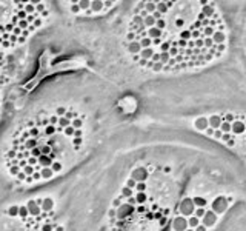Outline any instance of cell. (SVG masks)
<instances>
[{
	"label": "cell",
	"mask_w": 246,
	"mask_h": 231,
	"mask_svg": "<svg viewBox=\"0 0 246 231\" xmlns=\"http://www.w3.org/2000/svg\"><path fill=\"white\" fill-rule=\"evenodd\" d=\"M232 137H234V136H232L231 133H223V134H222V139H220V140L226 143L228 140H231V139H232Z\"/></svg>",
	"instance_id": "cell-30"
},
{
	"label": "cell",
	"mask_w": 246,
	"mask_h": 231,
	"mask_svg": "<svg viewBox=\"0 0 246 231\" xmlns=\"http://www.w3.org/2000/svg\"><path fill=\"white\" fill-rule=\"evenodd\" d=\"M194 231H208L205 228V227H203V225H202V224H200V225H199V227H195V228H194Z\"/></svg>",
	"instance_id": "cell-39"
},
{
	"label": "cell",
	"mask_w": 246,
	"mask_h": 231,
	"mask_svg": "<svg viewBox=\"0 0 246 231\" xmlns=\"http://www.w3.org/2000/svg\"><path fill=\"white\" fill-rule=\"evenodd\" d=\"M108 216H109V220L116 219V210H114V208H111V210L108 211Z\"/></svg>",
	"instance_id": "cell-33"
},
{
	"label": "cell",
	"mask_w": 246,
	"mask_h": 231,
	"mask_svg": "<svg viewBox=\"0 0 246 231\" xmlns=\"http://www.w3.org/2000/svg\"><path fill=\"white\" fill-rule=\"evenodd\" d=\"M89 9H91L94 14H99V12H102V11H103V2H102V0H91Z\"/></svg>",
	"instance_id": "cell-13"
},
{
	"label": "cell",
	"mask_w": 246,
	"mask_h": 231,
	"mask_svg": "<svg viewBox=\"0 0 246 231\" xmlns=\"http://www.w3.org/2000/svg\"><path fill=\"white\" fill-rule=\"evenodd\" d=\"M39 174H40V179H42V180L52 179V176H54V173H52V170H51V168H42L40 171H39Z\"/></svg>",
	"instance_id": "cell-15"
},
{
	"label": "cell",
	"mask_w": 246,
	"mask_h": 231,
	"mask_svg": "<svg viewBox=\"0 0 246 231\" xmlns=\"http://www.w3.org/2000/svg\"><path fill=\"white\" fill-rule=\"evenodd\" d=\"M125 42H137L143 60L162 63L163 73L202 68L228 46L223 17L212 2H156V11L134 9Z\"/></svg>",
	"instance_id": "cell-1"
},
{
	"label": "cell",
	"mask_w": 246,
	"mask_h": 231,
	"mask_svg": "<svg viewBox=\"0 0 246 231\" xmlns=\"http://www.w3.org/2000/svg\"><path fill=\"white\" fill-rule=\"evenodd\" d=\"M206 210H208V208H195V210H194V213H192V216H195V217L200 220V219L205 216Z\"/></svg>",
	"instance_id": "cell-22"
},
{
	"label": "cell",
	"mask_w": 246,
	"mask_h": 231,
	"mask_svg": "<svg viewBox=\"0 0 246 231\" xmlns=\"http://www.w3.org/2000/svg\"><path fill=\"white\" fill-rule=\"evenodd\" d=\"M69 9H71V12H74V14H79V12H80V8L77 6V2H71Z\"/></svg>",
	"instance_id": "cell-27"
},
{
	"label": "cell",
	"mask_w": 246,
	"mask_h": 231,
	"mask_svg": "<svg viewBox=\"0 0 246 231\" xmlns=\"http://www.w3.org/2000/svg\"><path fill=\"white\" fill-rule=\"evenodd\" d=\"M91 5V0H77V6L80 8V11H86Z\"/></svg>",
	"instance_id": "cell-21"
},
{
	"label": "cell",
	"mask_w": 246,
	"mask_h": 231,
	"mask_svg": "<svg viewBox=\"0 0 246 231\" xmlns=\"http://www.w3.org/2000/svg\"><path fill=\"white\" fill-rule=\"evenodd\" d=\"M131 59H132L134 62H137V63H138V60H140V57H138V56H131Z\"/></svg>",
	"instance_id": "cell-41"
},
{
	"label": "cell",
	"mask_w": 246,
	"mask_h": 231,
	"mask_svg": "<svg viewBox=\"0 0 246 231\" xmlns=\"http://www.w3.org/2000/svg\"><path fill=\"white\" fill-rule=\"evenodd\" d=\"M49 11L45 2H0V45L12 48L43 26Z\"/></svg>",
	"instance_id": "cell-3"
},
{
	"label": "cell",
	"mask_w": 246,
	"mask_h": 231,
	"mask_svg": "<svg viewBox=\"0 0 246 231\" xmlns=\"http://www.w3.org/2000/svg\"><path fill=\"white\" fill-rule=\"evenodd\" d=\"M66 111H68V109H66L65 106H59V108L55 109V116H57V117H63Z\"/></svg>",
	"instance_id": "cell-25"
},
{
	"label": "cell",
	"mask_w": 246,
	"mask_h": 231,
	"mask_svg": "<svg viewBox=\"0 0 246 231\" xmlns=\"http://www.w3.org/2000/svg\"><path fill=\"white\" fill-rule=\"evenodd\" d=\"M6 79H8V77H6V57H5V54L0 51V85L6 83V82H8Z\"/></svg>",
	"instance_id": "cell-10"
},
{
	"label": "cell",
	"mask_w": 246,
	"mask_h": 231,
	"mask_svg": "<svg viewBox=\"0 0 246 231\" xmlns=\"http://www.w3.org/2000/svg\"><path fill=\"white\" fill-rule=\"evenodd\" d=\"M25 184H28V185L34 184V180H33V177H31V176H26V177H25Z\"/></svg>",
	"instance_id": "cell-38"
},
{
	"label": "cell",
	"mask_w": 246,
	"mask_h": 231,
	"mask_svg": "<svg viewBox=\"0 0 246 231\" xmlns=\"http://www.w3.org/2000/svg\"><path fill=\"white\" fill-rule=\"evenodd\" d=\"M194 125H195L197 130H203V131H205L206 128H208V117H199Z\"/></svg>",
	"instance_id": "cell-16"
},
{
	"label": "cell",
	"mask_w": 246,
	"mask_h": 231,
	"mask_svg": "<svg viewBox=\"0 0 246 231\" xmlns=\"http://www.w3.org/2000/svg\"><path fill=\"white\" fill-rule=\"evenodd\" d=\"M185 231H194V230H191V228H188V230H185Z\"/></svg>",
	"instance_id": "cell-42"
},
{
	"label": "cell",
	"mask_w": 246,
	"mask_h": 231,
	"mask_svg": "<svg viewBox=\"0 0 246 231\" xmlns=\"http://www.w3.org/2000/svg\"><path fill=\"white\" fill-rule=\"evenodd\" d=\"M226 145H228L229 148H234V146H235V136L231 139V140H228V142H226Z\"/></svg>",
	"instance_id": "cell-34"
},
{
	"label": "cell",
	"mask_w": 246,
	"mask_h": 231,
	"mask_svg": "<svg viewBox=\"0 0 246 231\" xmlns=\"http://www.w3.org/2000/svg\"><path fill=\"white\" fill-rule=\"evenodd\" d=\"M200 220H202V225H203L206 230H208V228H211V227H214V225L217 224V220H218V216H217L214 211H211V210H206L205 216H203Z\"/></svg>",
	"instance_id": "cell-8"
},
{
	"label": "cell",
	"mask_w": 246,
	"mask_h": 231,
	"mask_svg": "<svg viewBox=\"0 0 246 231\" xmlns=\"http://www.w3.org/2000/svg\"><path fill=\"white\" fill-rule=\"evenodd\" d=\"M40 208H42V211H45V213L54 211V200H52L51 197H45V199L42 200Z\"/></svg>",
	"instance_id": "cell-12"
},
{
	"label": "cell",
	"mask_w": 246,
	"mask_h": 231,
	"mask_svg": "<svg viewBox=\"0 0 246 231\" xmlns=\"http://www.w3.org/2000/svg\"><path fill=\"white\" fill-rule=\"evenodd\" d=\"M146 188H148V184H146V182H137L134 191H146Z\"/></svg>",
	"instance_id": "cell-24"
},
{
	"label": "cell",
	"mask_w": 246,
	"mask_h": 231,
	"mask_svg": "<svg viewBox=\"0 0 246 231\" xmlns=\"http://www.w3.org/2000/svg\"><path fill=\"white\" fill-rule=\"evenodd\" d=\"M15 177H17L19 180H22V182H25V177H26V176H25V174H23V173L20 171V173H17V176H15Z\"/></svg>",
	"instance_id": "cell-36"
},
{
	"label": "cell",
	"mask_w": 246,
	"mask_h": 231,
	"mask_svg": "<svg viewBox=\"0 0 246 231\" xmlns=\"http://www.w3.org/2000/svg\"><path fill=\"white\" fill-rule=\"evenodd\" d=\"M222 134H223V133H222L220 130H214V134H212V137L217 139V140H220V139H222Z\"/></svg>",
	"instance_id": "cell-32"
},
{
	"label": "cell",
	"mask_w": 246,
	"mask_h": 231,
	"mask_svg": "<svg viewBox=\"0 0 246 231\" xmlns=\"http://www.w3.org/2000/svg\"><path fill=\"white\" fill-rule=\"evenodd\" d=\"M246 127H245V117H243V114H240L232 123H231V134L232 136H243V133H245Z\"/></svg>",
	"instance_id": "cell-6"
},
{
	"label": "cell",
	"mask_w": 246,
	"mask_h": 231,
	"mask_svg": "<svg viewBox=\"0 0 246 231\" xmlns=\"http://www.w3.org/2000/svg\"><path fill=\"white\" fill-rule=\"evenodd\" d=\"M55 213H45L36 199L26 205H19V216L8 217L0 222V231H54Z\"/></svg>",
	"instance_id": "cell-4"
},
{
	"label": "cell",
	"mask_w": 246,
	"mask_h": 231,
	"mask_svg": "<svg viewBox=\"0 0 246 231\" xmlns=\"http://www.w3.org/2000/svg\"><path fill=\"white\" fill-rule=\"evenodd\" d=\"M83 120H85V116H79V117L72 119V120H71V127H72L74 130H80L83 127Z\"/></svg>",
	"instance_id": "cell-17"
},
{
	"label": "cell",
	"mask_w": 246,
	"mask_h": 231,
	"mask_svg": "<svg viewBox=\"0 0 246 231\" xmlns=\"http://www.w3.org/2000/svg\"><path fill=\"white\" fill-rule=\"evenodd\" d=\"M131 196H134V189H131V188H126V186H123V188H122V193H120V197L126 199V197H131Z\"/></svg>",
	"instance_id": "cell-20"
},
{
	"label": "cell",
	"mask_w": 246,
	"mask_h": 231,
	"mask_svg": "<svg viewBox=\"0 0 246 231\" xmlns=\"http://www.w3.org/2000/svg\"><path fill=\"white\" fill-rule=\"evenodd\" d=\"M122 202H123V200H122V197H120V196H119V197H116V199L112 200V208H114V210H117V208L122 205Z\"/></svg>",
	"instance_id": "cell-29"
},
{
	"label": "cell",
	"mask_w": 246,
	"mask_h": 231,
	"mask_svg": "<svg viewBox=\"0 0 246 231\" xmlns=\"http://www.w3.org/2000/svg\"><path fill=\"white\" fill-rule=\"evenodd\" d=\"M57 122L55 114L42 117L40 113L37 119L29 120L23 130L14 134L11 148L5 154L11 176H17L20 171L31 176L42 168H51L55 162L66 167L65 159L79 153L80 148L72 146L71 137L63 134V128Z\"/></svg>",
	"instance_id": "cell-2"
},
{
	"label": "cell",
	"mask_w": 246,
	"mask_h": 231,
	"mask_svg": "<svg viewBox=\"0 0 246 231\" xmlns=\"http://www.w3.org/2000/svg\"><path fill=\"white\" fill-rule=\"evenodd\" d=\"M83 14H85V16H94V12H92V11H91L89 8H88L86 11H83Z\"/></svg>",
	"instance_id": "cell-40"
},
{
	"label": "cell",
	"mask_w": 246,
	"mask_h": 231,
	"mask_svg": "<svg viewBox=\"0 0 246 231\" xmlns=\"http://www.w3.org/2000/svg\"><path fill=\"white\" fill-rule=\"evenodd\" d=\"M114 5H117V2H103V11H105V9L112 8Z\"/></svg>",
	"instance_id": "cell-31"
},
{
	"label": "cell",
	"mask_w": 246,
	"mask_h": 231,
	"mask_svg": "<svg viewBox=\"0 0 246 231\" xmlns=\"http://www.w3.org/2000/svg\"><path fill=\"white\" fill-rule=\"evenodd\" d=\"M178 208H180V216H182V214H185V216H192V213H194V210H195V207H194L191 197H185V199L182 200V203H180Z\"/></svg>",
	"instance_id": "cell-7"
},
{
	"label": "cell",
	"mask_w": 246,
	"mask_h": 231,
	"mask_svg": "<svg viewBox=\"0 0 246 231\" xmlns=\"http://www.w3.org/2000/svg\"><path fill=\"white\" fill-rule=\"evenodd\" d=\"M135 184H137V182H135V179H134V177H129V179L126 180V185H125V186H126V188L134 189V188H135Z\"/></svg>",
	"instance_id": "cell-26"
},
{
	"label": "cell",
	"mask_w": 246,
	"mask_h": 231,
	"mask_svg": "<svg viewBox=\"0 0 246 231\" xmlns=\"http://www.w3.org/2000/svg\"><path fill=\"white\" fill-rule=\"evenodd\" d=\"M83 136V131L82 130H74V134H72V137H82Z\"/></svg>",
	"instance_id": "cell-35"
},
{
	"label": "cell",
	"mask_w": 246,
	"mask_h": 231,
	"mask_svg": "<svg viewBox=\"0 0 246 231\" xmlns=\"http://www.w3.org/2000/svg\"><path fill=\"white\" fill-rule=\"evenodd\" d=\"M222 133H231V123H228V122H222V125H220V128H218Z\"/></svg>",
	"instance_id": "cell-23"
},
{
	"label": "cell",
	"mask_w": 246,
	"mask_h": 231,
	"mask_svg": "<svg viewBox=\"0 0 246 231\" xmlns=\"http://www.w3.org/2000/svg\"><path fill=\"white\" fill-rule=\"evenodd\" d=\"M186 222H188V228H191V230H194L195 227L200 225V220H199L195 216H189V217L186 219Z\"/></svg>",
	"instance_id": "cell-18"
},
{
	"label": "cell",
	"mask_w": 246,
	"mask_h": 231,
	"mask_svg": "<svg viewBox=\"0 0 246 231\" xmlns=\"http://www.w3.org/2000/svg\"><path fill=\"white\" fill-rule=\"evenodd\" d=\"M228 207H229V203H228L226 197H225V196H217V197L212 200V203H211V211H214V213L218 216V214L225 213Z\"/></svg>",
	"instance_id": "cell-5"
},
{
	"label": "cell",
	"mask_w": 246,
	"mask_h": 231,
	"mask_svg": "<svg viewBox=\"0 0 246 231\" xmlns=\"http://www.w3.org/2000/svg\"><path fill=\"white\" fill-rule=\"evenodd\" d=\"M222 122H223V119H222V116H218V114H214V116L208 117V127L212 128V130H218L220 125H222Z\"/></svg>",
	"instance_id": "cell-11"
},
{
	"label": "cell",
	"mask_w": 246,
	"mask_h": 231,
	"mask_svg": "<svg viewBox=\"0 0 246 231\" xmlns=\"http://www.w3.org/2000/svg\"><path fill=\"white\" fill-rule=\"evenodd\" d=\"M172 228L174 231H185L188 230V222H186V217L177 214L174 219H172Z\"/></svg>",
	"instance_id": "cell-9"
},
{
	"label": "cell",
	"mask_w": 246,
	"mask_h": 231,
	"mask_svg": "<svg viewBox=\"0 0 246 231\" xmlns=\"http://www.w3.org/2000/svg\"><path fill=\"white\" fill-rule=\"evenodd\" d=\"M63 117H66L68 120H72V119H76V117H79V116H77V113H74V111H66Z\"/></svg>",
	"instance_id": "cell-28"
},
{
	"label": "cell",
	"mask_w": 246,
	"mask_h": 231,
	"mask_svg": "<svg viewBox=\"0 0 246 231\" xmlns=\"http://www.w3.org/2000/svg\"><path fill=\"white\" fill-rule=\"evenodd\" d=\"M6 214H8V217H15V216H19V205L9 207V208L6 210Z\"/></svg>",
	"instance_id": "cell-19"
},
{
	"label": "cell",
	"mask_w": 246,
	"mask_h": 231,
	"mask_svg": "<svg viewBox=\"0 0 246 231\" xmlns=\"http://www.w3.org/2000/svg\"><path fill=\"white\" fill-rule=\"evenodd\" d=\"M205 133H206V136H209V137H212V134H214V130L208 127V128H206V130H205Z\"/></svg>",
	"instance_id": "cell-37"
},
{
	"label": "cell",
	"mask_w": 246,
	"mask_h": 231,
	"mask_svg": "<svg viewBox=\"0 0 246 231\" xmlns=\"http://www.w3.org/2000/svg\"><path fill=\"white\" fill-rule=\"evenodd\" d=\"M192 203H194V207H195V208H206L209 202L206 200L205 197L197 196V197H194V199H192Z\"/></svg>",
	"instance_id": "cell-14"
}]
</instances>
